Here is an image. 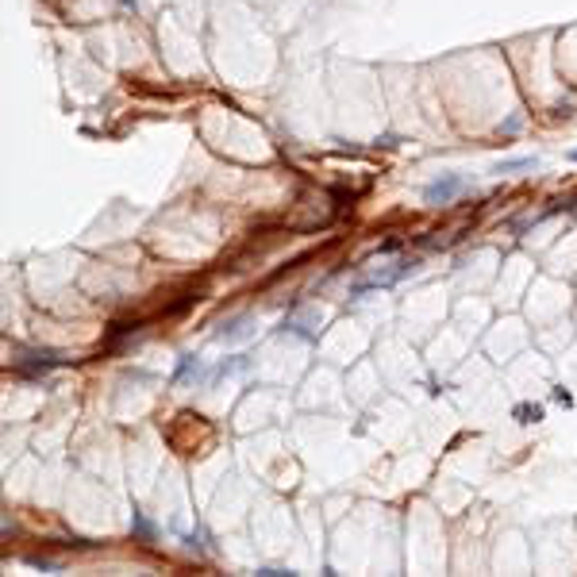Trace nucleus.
I'll return each instance as SVG.
<instances>
[{"mask_svg":"<svg viewBox=\"0 0 577 577\" xmlns=\"http://www.w3.org/2000/svg\"><path fill=\"white\" fill-rule=\"evenodd\" d=\"M462 189H466V177H458V174L439 177V181H431L428 189H423V201L428 204H450V201H458Z\"/></svg>","mask_w":577,"mask_h":577,"instance_id":"obj_1","label":"nucleus"},{"mask_svg":"<svg viewBox=\"0 0 577 577\" xmlns=\"http://www.w3.org/2000/svg\"><path fill=\"white\" fill-rule=\"evenodd\" d=\"M539 166V158H508V162H497L493 174H516V169H531Z\"/></svg>","mask_w":577,"mask_h":577,"instance_id":"obj_2","label":"nucleus"},{"mask_svg":"<svg viewBox=\"0 0 577 577\" xmlns=\"http://www.w3.org/2000/svg\"><path fill=\"white\" fill-rule=\"evenodd\" d=\"M135 535H139V539H147V543H154V527H150V519H147L143 512L135 516Z\"/></svg>","mask_w":577,"mask_h":577,"instance_id":"obj_3","label":"nucleus"},{"mask_svg":"<svg viewBox=\"0 0 577 577\" xmlns=\"http://www.w3.org/2000/svg\"><path fill=\"white\" fill-rule=\"evenodd\" d=\"M573 162H577V150H573Z\"/></svg>","mask_w":577,"mask_h":577,"instance_id":"obj_4","label":"nucleus"}]
</instances>
